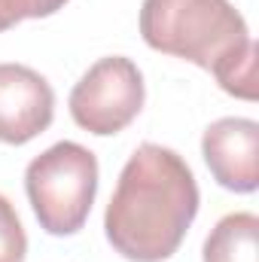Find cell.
<instances>
[{"label":"cell","instance_id":"1","mask_svg":"<svg viewBox=\"0 0 259 262\" xmlns=\"http://www.w3.org/2000/svg\"><path fill=\"white\" fill-rule=\"evenodd\" d=\"M198 201V183L186 159L168 146L140 143L110 195L104 235L131 262H165L180 250Z\"/></svg>","mask_w":259,"mask_h":262},{"label":"cell","instance_id":"2","mask_svg":"<svg viewBox=\"0 0 259 262\" xmlns=\"http://www.w3.org/2000/svg\"><path fill=\"white\" fill-rule=\"evenodd\" d=\"M140 37L149 49L192 61L241 101H256V43L229 0H143Z\"/></svg>","mask_w":259,"mask_h":262},{"label":"cell","instance_id":"3","mask_svg":"<svg viewBox=\"0 0 259 262\" xmlns=\"http://www.w3.org/2000/svg\"><path fill=\"white\" fill-rule=\"evenodd\" d=\"M25 192L40 229L55 238L76 235L98 195V159L82 143L61 140L31 159L25 171Z\"/></svg>","mask_w":259,"mask_h":262},{"label":"cell","instance_id":"4","mask_svg":"<svg viewBox=\"0 0 259 262\" xmlns=\"http://www.w3.org/2000/svg\"><path fill=\"white\" fill-rule=\"evenodd\" d=\"M143 73L125 55H107L89 67L70 92V116L89 134L110 137L125 131L143 110Z\"/></svg>","mask_w":259,"mask_h":262},{"label":"cell","instance_id":"5","mask_svg":"<svg viewBox=\"0 0 259 262\" xmlns=\"http://www.w3.org/2000/svg\"><path fill=\"white\" fill-rule=\"evenodd\" d=\"M55 92L28 64H0V140L21 146L52 125Z\"/></svg>","mask_w":259,"mask_h":262},{"label":"cell","instance_id":"6","mask_svg":"<svg viewBox=\"0 0 259 262\" xmlns=\"http://www.w3.org/2000/svg\"><path fill=\"white\" fill-rule=\"evenodd\" d=\"M201 156L213 180L229 192H256L259 186V125L253 119L226 116L210 122L201 137Z\"/></svg>","mask_w":259,"mask_h":262},{"label":"cell","instance_id":"7","mask_svg":"<svg viewBox=\"0 0 259 262\" xmlns=\"http://www.w3.org/2000/svg\"><path fill=\"white\" fill-rule=\"evenodd\" d=\"M201 262H259V216L250 210L226 213L204 238Z\"/></svg>","mask_w":259,"mask_h":262},{"label":"cell","instance_id":"8","mask_svg":"<svg viewBox=\"0 0 259 262\" xmlns=\"http://www.w3.org/2000/svg\"><path fill=\"white\" fill-rule=\"evenodd\" d=\"M28 256V235L12 207V201L0 195V262H25Z\"/></svg>","mask_w":259,"mask_h":262},{"label":"cell","instance_id":"9","mask_svg":"<svg viewBox=\"0 0 259 262\" xmlns=\"http://www.w3.org/2000/svg\"><path fill=\"white\" fill-rule=\"evenodd\" d=\"M67 0H0V31L15 28L25 18H49Z\"/></svg>","mask_w":259,"mask_h":262}]
</instances>
